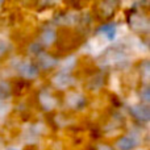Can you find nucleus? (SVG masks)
Instances as JSON below:
<instances>
[{"label": "nucleus", "instance_id": "1", "mask_svg": "<svg viewBox=\"0 0 150 150\" xmlns=\"http://www.w3.org/2000/svg\"><path fill=\"white\" fill-rule=\"evenodd\" d=\"M1 3H3V0H0V5H1Z\"/></svg>", "mask_w": 150, "mask_h": 150}]
</instances>
